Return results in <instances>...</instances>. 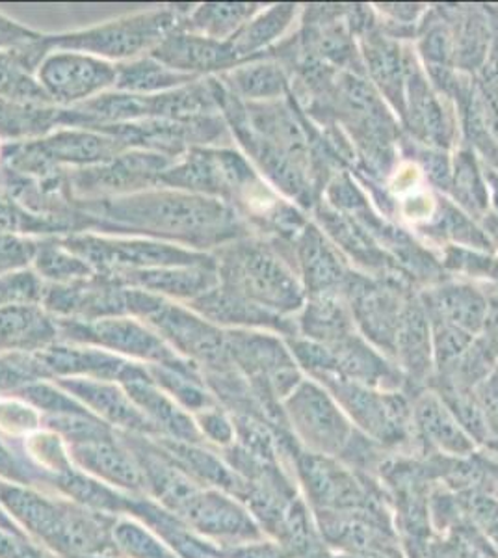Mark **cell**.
Instances as JSON below:
<instances>
[{"instance_id": "6da1fadb", "label": "cell", "mask_w": 498, "mask_h": 558, "mask_svg": "<svg viewBox=\"0 0 498 558\" xmlns=\"http://www.w3.org/2000/svg\"><path fill=\"white\" fill-rule=\"evenodd\" d=\"M89 229L142 233L192 247H221L247 236L242 216L218 197L183 191L138 192L110 199L75 202Z\"/></svg>"}, {"instance_id": "7a4b0ae2", "label": "cell", "mask_w": 498, "mask_h": 558, "mask_svg": "<svg viewBox=\"0 0 498 558\" xmlns=\"http://www.w3.org/2000/svg\"><path fill=\"white\" fill-rule=\"evenodd\" d=\"M220 286L253 304L278 315L297 312L305 291L297 279L296 263L281 254L279 241L239 239L220 247L216 255Z\"/></svg>"}, {"instance_id": "3957f363", "label": "cell", "mask_w": 498, "mask_h": 558, "mask_svg": "<svg viewBox=\"0 0 498 558\" xmlns=\"http://www.w3.org/2000/svg\"><path fill=\"white\" fill-rule=\"evenodd\" d=\"M126 147L120 140L92 129L58 131L47 138L15 142L2 147L4 170L26 178L41 179L62 173V165L88 166L107 165Z\"/></svg>"}, {"instance_id": "277c9868", "label": "cell", "mask_w": 498, "mask_h": 558, "mask_svg": "<svg viewBox=\"0 0 498 558\" xmlns=\"http://www.w3.org/2000/svg\"><path fill=\"white\" fill-rule=\"evenodd\" d=\"M179 10H155L105 23L81 33L45 36L49 51L83 52L101 60H129L142 52H151L166 36L183 25Z\"/></svg>"}, {"instance_id": "5b68a950", "label": "cell", "mask_w": 498, "mask_h": 558, "mask_svg": "<svg viewBox=\"0 0 498 558\" xmlns=\"http://www.w3.org/2000/svg\"><path fill=\"white\" fill-rule=\"evenodd\" d=\"M71 254L86 260L95 274L129 272L147 268L218 267L216 257L186 250L170 242L146 239H107L95 235H68L58 239Z\"/></svg>"}, {"instance_id": "8992f818", "label": "cell", "mask_w": 498, "mask_h": 558, "mask_svg": "<svg viewBox=\"0 0 498 558\" xmlns=\"http://www.w3.org/2000/svg\"><path fill=\"white\" fill-rule=\"evenodd\" d=\"M175 162V159L160 153L134 151L121 153L120 157L107 165L78 168L68 175L71 194L89 199H110V197L131 196L146 192L160 184V175Z\"/></svg>"}, {"instance_id": "52a82bcc", "label": "cell", "mask_w": 498, "mask_h": 558, "mask_svg": "<svg viewBox=\"0 0 498 558\" xmlns=\"http://www.w3.org/2000/svg\"><path fill=\"white\" fill-rule=\"evenodd\" d=\"M402 283V279L350 272L342 289L353 324H357L363 336L385 354H394L398 320L405 296L411 292L405 291Z\"/></svg>"}, {"instance_id": "ba28073f", "label": "cell", "mask_w": 498, "mask_h": 558, "mask_svg": "<svg viewBox=\"0 0 498 558\" xmlns=\"http://www.w3.org/2000/svg\"><path fill=\"white\" fill-rule=\"evenodd\" d=\"M39 84L54 105H81L116 86L118 65L83 52H54L39 64Z\"/></svg>"}, {"instance_id": "9c48e42d", "label": "cell", "mask_w": 498, "mask_h": 558, "mask_svg": "<svg viewBox=\"0 0 498 558\" xmlns=\"http://www.w3.org/2000/svg\"><path fill=\"white\" fill-rule=\"evenodd\" d=\"M57 328L63 337L95 343L108 349L121 350L129 354L142 355L149 360H168L170 350L162 339L147 330L133 317L99 318V320H73L57 318Z\"/></svg>"}, {"instance_id": "30bf717a", "label": "cell", "mask_w": 498, "mask_h": 558, "mask_svg": "<svg viewBox=\"0 0 498 558\" xmlns=\"http://www.w3.org/2000/svg\"><path fill=\"white\" fill-rule=\"evenodd\" d=\"M411 134L418 144L447 149L452 144L454 128L448 120L439 94L426 83L413 54H405V112Z\"/></svg>"}, {"instance_id": "8fae6325", "label": "cell", "mask_w": 498, "mask_h": 558, "mask_svg": "<svg viewBox=\"0 0 498 558\" xmlns=\"http://www.w3.org/2000/svg\"><path fill=\"white\" fill-rule=\"evenodd\" d=\"M144 320L168 337L179 349L208 362H223L229 354L228 336L197 313L162 300Z\"/></svg>"}, {"instance_id": "7c38bea8", "label": "cell", "mask_w": 498, "mask_h": 558, "mask_svg": "<svg viewBox=\"0 0 498 558\" xmlns=\"http://www.w3.org/2000/svg\"><path fill=\"white\" fill-rule=\"evenodd\" d=\"M149 57L170 70L186 75H207L215 71L233 70L240 64L229 41H216L184 31L183 25L166 36Z\"/></svg>"}, {"instance_id": "4fadbf2b", "label": "cell", "mask_w": 498, "mask_h": 558, "mask_svg": "<svg viewBox=\"0 0 498 558\" xmlns=\"http://www.w3.org/2000/svg\"><path fill=\"white\" fill-rule=\"evenodd\" d=\"M296 263L303 276V289L309 296L342 294L348 279L339 252L320 229L307 223L296 239Z\"/></svg>"}, {"instance_id": "5bb4252c", "label": "cell", "mask_w": 498, "mask_h": 558, "mask_svg": "<svg viewBox=\"0 0 498 558\" xmlns=\"http://www.w3.org/2000/svg\"><path fill=\"white\" fill-rule=\"evenodd\" d=\"M292 418L307 441L320 449H339L347 438L348 425L328 393L315 384H302L289 402Z\"/></svg>"}, {"instance_id": "9a60e30c", "label": "cell", "mask_w": 498, "mask_h": 558, "mask_svg": "<svg viewBox=\"0 0 498 558\" xmlns=\"http://www.w3.org/2000/svg\"><path fill=\"white\" fill-rule=\"evenodd\" d=\"M125 287L151 292L157 296H175V299L196 300L205 292L220 286L218 267H168L147 268V270H129V272L110 274Z\"/></svg>"}, {"instance_id": "2e32d148", "label": "cell", "mask_w": 498, "mask_h": 558, "mask_svg": "<svg viewBox=\"0 0 498 558\" xmlns=\"http://www.w3.org/2000/svg\"><path fill=\"white\" fill-rule=\"evenodd\" d=\"M190 310L208 323L239 324V326H257L283 331L284 336H294L296 326L278 313L268 312L250 300L242 299L218 286L212 291L190 302Z\"/></svg>"}, {"instance_id": "e0dca14e", "label": "cell", "mask_w": 498, "mask_h": 558, "mask_svg": "<svg viewBox=\"0 0 498 558\" xmlns=\"http://www.w3.org/2000/svg\"><path fill=\"white\" fill-rule=\"evenodd\" d=\"M421 300L432 317L454 324L471 336L484 331L489 300L476 287L465 283H441L424 292Z\"/></svg>"}, {"instance_id": "ac0fdd59", "label": "cell", "mask_w": 498, "mask_h": 558, "mask_svg": "<svg viewBox=\"0 0 498 558\" xmlns=\"http://www.w3.org/2000/svg\"><path fill=\"white\" fill-rule=\"evenodd\" d=\"M394 355L402 367L415 376V380H423L429 373V357H432V324L429 315L424 307L421 296L410 292L405 296L400 320H398L397 341H394Z\"/></svg>"}, {"instance_id": "d6986e66", "label": "cell", "mask_w": 498, "mask_h": 558, "mask_svg": "<svg viewBox=\"0 0 498 558\" xmlns=\"http://www.w3.org/2000/svg\"><path fill=\"white\" fill-rule=\"evenodd\" d=\"M363 39V57L366 70L371 73L374 84H378L392 107L405 112V54L392 39L385 38L384 34L371 26L361 34Z\"/></svg>"}, {"instance_id": "ffe728a7", "label": "cell", "mask_w": 498, "mask_h": 558, "mask_svg": "<svg viewBox=\"0 0 498 558\" xmlns=\"http://www.w3.org/2000/svg\"><path fill=\"white\" fill-rule=\"evenodd\" d=\"M228 336L229 352H233L240 362L259 368L266 375L274 376V384H283V391L294 387L297 378L296 368L292 360L278 339L260 333H246V331H231Z\"/></svg>"}, {"instance_id": "44dd1931", "label": "cell", "mask_w": 498, "mask_h": 558, "mask_svg": "<svg viewBox=\"0 0 498 558\" xmlns=\"http://www.w3.org/2000/svg\"><path fill=\"white\" fill-rule=\"evenodd\" d=\"M448 17L454 34V68L461 71L482 70L495 38L491 21L478 8L454 10Z\"/></svg>"}, {"instance_id": "7402d4cb", "label": "cell", "mask_w": 498, "mask_h": 558, "mask_svg": "<svg viewBox=\"0 0 498 558\" xmlns=\"http://www.w3.org/2000/svg\"><path fill=\"white\" fill-rule=\"evenodd\" d=\"M300 330L305 337H309V341L324 347H333L352 336L353 318L344 296H311L305 305V312L300 317Z\"/></svg>"}, {"instance_id": "603a6c76", "label": "cell", "mask_w": 498, "mask_h": 558, "mask_svg": "<svg viewBox=\"0 0 498 558\" xmlns=\"http://www.w3.org/2000/svg\"><path fill=\"white\" fill-rule=\"evenodd\" d=\"M57 318L41 304L10 305L0 310V347H38L57 337Z\"/></svg>"}, {"instance_id": "cb8c5ba5", "label": "cell", "mask_w": 498, "mask_h": 558, "mask_svg": "<svg viewBox=\"0 0 498 558\" xmlns=\"http://www.w3.org/2000/svg\"><path fill=\"white\" fill-rule=\"evenodd\" d=\"M196 81H199V76L179 73V71L170 70L168 65L160 64L155 58L147 57L129 62V64L118 65L116 89L123 94L155 96V94H165L171 89L184 88Z\"/></svg>"}, {"instance_id": "d4e9b609", "label": "cell", "mask_w": 498, "mask_h": 558, "mask_svg": "<svg viewBox=\"0 0 498 558\" xmlns=\"http://www.w3.org/2000/svg\"><path fill=\"white\" fill-rule=\"evenodd\" d=\"M226 84L239 99H259V101H276L283 96L289 86V78L284 70L276 62L266 58H253L252 64L236 65L233 70L221 76Z\"/></svg>"}, {"instance_id": "484cf974", "label": "cell", "mask_w": 498, "mask_h": 558, "mask_svg": "<svg viewBox=\"0 0 498 558\" xmlns=\"http://www.w3.org/2000/svg\"><path fill=\"white\" fill-rule=\"evenodd\" d=\"M333 355L335 368L333 373L347 378V380L355 381L361 386H378L384 384L387 378H397L392 375L391 367L384 362V357H379L368 344L361 339L360 336L347 337L341 343L328 347Z\"/></svg>"}, {"instance_id": "4316f807", "label": "cell", "mask_w": 498, "mask_h": 558, "mask_svg": "<svg viewBox=\"0 0 498 558\" xmlns=\"http://www.w3.org/2000/svg\"><path fill=\"white\" fill-rule=\"evenodd\" d=\"M294 15V4H278L266 12L253 15L252 20L229 39L239 62L265 52L287 31V26L291 25Z\"/></svg>"}, {"instance_id": "83f0119b", "label": "cell", "mask_w": 498, "mask_h": 558, "mask_svg": "<svg viewBox=\"0 0 498 558\" xmlns=\"http://www.w3.org/2000/svg\"><path fill=\"white\" fill-rule=\"evenodd\" d=\"M257 13V4H202L196 12L184 17L183 28L208 39L229 41Z\"/></svg>"}, {"instance_id": "f1b7e54d", "label": "cell", "mask_w": 498, "mask_h": 558, "mask_svg": "<svg viewBox=\"0 0 498 558\" xmlns=\"http://www.w3.org/2000/svg\"><path fill=\"white\" fill-rule=\"evenodd\" d=\"M58 107H36L0 99V136L2 138L21 140L38 138L60 125Z\"/></svg>"}, {"instance_id": "f546056e", "label": "cell", "mask_w": 498, "mask_h": 558, "mask_svg": "<svg viewBox=\"0 0 498 558\" xmlns=\"http://www.w3.org/2000/svg\"><path fill=\"white\" fill-rule=\"evenodd\" d=\"M0 99L20 105L57 107L39 84L38 76H34L12 49L0 52Z\"/></svg>"}, {"instance_id": "4dcf8cb0", "label": "cell", "mask_w": 498, "mask_h": 558, "mask_svg": "<svg viewBox=\"0 0 498 558\" xmlns=\"http://www.w3.org/2000/svg\"><path fill=\"white\" fill-rule=\"evenodd\" d=\"M452 192L456 204L467 209L474 218H482L489 210V189L482 178L478 162L471 151H460L456 155L452 170Z\"/></svg>"}, {"instance_id": "1f68e13d", "label": "cell", "mask_w": 498, "mask_h": 558, "mask_svg": "<svg viewBox=\"0 0 498 558\" xmlns=\"http://www.w3.org/2000/svg\"><path fill=\"white\" fill-rule=\"evenodd\" d=\"M36 270L52 283H70L76 279L95 276L94 268L78 255L71 254L60 242H39L38 254L34 259Z\"/></svg>"}, {"instance_id": "d6a6232c", "label": "cell", "mask_w": 498, "mask_h": 558, "mask_svg": "<svg viewBox=\"0 0 498 558\" xmlns=\"http://www.w3.org/2000/svg\"><path fill=\"white\" fill-rule=\"evenodd\" d=\"M416 418L423 426V430L437 444H445L452 449L467 447V438L463 436L458 423L436 397L426 395L416 404Z\"/></svg>"}, {"instance_id": "836d02e7", "label": "cell", "mask_w": 498, "mask_h": 558, "mask_svg": "<svg viewBox=\"0 0 498 558\" xmlns=\"http://www.w3.org/2000/svg\"><path fill=\"white\" fill-rule=\"evenodd\" d=\"M421 54L426 68H454V34L448 20L432 15L424 23Z\"/></svg>"}, {"instance_id": "e575fe53", "label": "cell", "mask_w": 498, "mask_h": 558, "mask_svg": "<svg viewBox=\"0 0 498 558\" xmlns=\"http://www.w3.org/2000/svg\"><path fill=\"white\" fill-rule=\"evenodd\" d=\"M434 229L439 231L441 236H448V239L463 244L461 247H484L486 250L491 246L489 236L482 229L476 228V223L467 215H463L458 207L448 204L445 199H442L441 210L437 215Z\"/></svg>"}, {"instance_id": "d590c367", "label": "cell", "mask_w": 498, "mask_h": 558, "mask_svg": "<svg viewBox=\"0 0 498 558\" xmlns=\"http://www.w3.org/2000/svg\"><path fill=\"white\" fill-rule=\"evenodd\" d=\"M44 281L31 270L0 276V310L10 305L41 304Z\"/></svg>"}, {"instance_id": "8d00e7d4", "label": "cell", "mask_w": 498, "mask_h": 558, "mask_svg": "<svg viewBox=\"0 0 498 558\" xmlns=\"http://www.w3.org/2000/svg\"><path fill=\"white\" fill-rule=\"evenodd\" d=\"M39 242L12 235V233H0V276L4 274L20 272L36 259Z\"/></svg>"}, {"instance_id": "74e56055", "label": "cell", "mask_w": 498, "mask_h": 558, "mask_svg": "<svg viewBox=\"0 0 498 558\" xmlns=\"http://www.w3.org/2000/svg\"><path fill=\"white\" fill-rule=\"evenodd\" d=\"M445 267L456 272L469 274V276H486L498 279V263L487 255H479L473 250L461 246H450L442 260Z\"/></svg>"}, {"instance_id": "f35d334b", "label": "cell", "mask_w": 498, "mask_h": 558, "mask_svg": "<svg viewBox=\"0 0 498 558\" xmlns=\"http://www.w3.org/2000/svg\"><path fill=\"white\" fill-rule=\"evenodd\" d=\"M413 153L421 162V170L426 172L429 181L441 191H450V186H452V166H450L447 153L428 146L423 147V149L413 147Z\"/></svg>"}, {"instance_id": "ab89813d", "label": "cell", "mask_w": 498, "mask_h": 558, "mask_svg": "<svg viewBox=\"0 0 498 558\" xmlns=\"http://www.w3.org/2000/svg\"><path fill=\"white\" fill-rule=\"evenodd\" d=\"M44 38L41 34L28 31L25 26L17 25L0 13V49H15L21 45L34 44Z\"/></svg>"}, {"instance_id": "60d3db41", "label": "cell", "mask_w": 498, "mask_h": 558, "mask_svg": "<svg viewBox=\"0 0 498 558\" xmlns=\"http://www.w3.org/2000/svg\"><path fill=\"white\" fill-rule=\"evenodd\" d=\"M484 331H486V337H484V341H486L489 347H491L495 355H498V292L489 300V310H487V318L486 326H484Z\"/></svg>"}]
</instances>
